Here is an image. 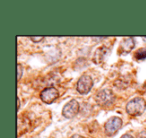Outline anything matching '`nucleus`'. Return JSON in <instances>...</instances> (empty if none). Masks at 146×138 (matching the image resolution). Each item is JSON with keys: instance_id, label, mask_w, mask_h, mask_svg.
<instances>
[{"instance_id": "nucleus-1", "label": "nucleus", "mask_w": 146, "mask_h": 138, "mask_svg": "<svg viewBox=\"0 0 146 138\" xmlns=\"http://www.w3.org/2000/svg\"><path fill=\"white\" fill-rule=\"evenodd\" d=\"M146 109V101L141 97H136L130 100L126 105V112L131 116L141 115Z\"/></svg>"}, {"instance_id": "nucleus-2", "label": "nucleus", "mask_w": 146, "mask_h": 138, "mask_svg": "<svg viewBox=\"0 0 146 138\" xmlns=\"http://www.w3.org/2000/svg\"><path fill=\"white\" fill-rule=\"evenodd\" d=\"M95 100L100 106H110L115 100V95L110 89H102L96 94Z\"/></svg>"}, {"instance_id": "nucleus-3", "label": "nucleus", "mask_w": 146, "mask_h": 138, "mask_svg": "<svg viewBox=\"0 0 146 138\" xmlns=\"http://www.w3.org/2000/svg\"><path fill=\"white\" fill-rule=\"evenodd\" d=\"M122 126V120L119 117H112L108 119V121L104 125V130L105 133L108 136H112L118 132V130L121 128Z\"/></svg>"}, {"instance_id": "nucleus-4", "label": "nucleus", "mask_w": 146, "mask_h": 138, "mask_svg": "<svg viewBox=\"0 0 146 138\" xmlns=\"http://www.w3.org/2000/svg\"><path fill=\"white\" fill-rule=\"evenodd\" d=\"M93 86L92 78L89 75H82L77 82V90L80 94H87Z\"/></svg>"}, {"instance_id": "nucleus-5", "label": "nucleus", "mask_w": 146, "mask_h": 138, "mask_svg": "<svg viewBox=\"0 0 146 138\" xmlns=\"http://www.w3.org/2000/svg\"><path fill=\"white\" fill-rule=\"evenodd\" d=\"M79 112V103L76 100H70L66 105L63 107L62 114L66 118H73L75 117Z\"/></svg>"}, {"instance_id": "nucleus-6", "label": "nucleus", "mask_w": 146, "mask_h": 138, "mask_svg": "<svg viewBox=\"0 0 146 138\" xmlns=\"http://www.w3.org/2000/svg\"><path fill=\"white\" fill-rule=\"evenodd\" d=\"M58 96H59L58 91L54 87H47L45 89H43L42 92L40 93L41 100L47 104H50L52 102H54L58 98Z\"/></svg>"}, {"instance_id": "nucleus-7", "label": "nucleus", "mask_w": 146, "mask_h": 138, "mask_svg": "<svg viewBox=\"0 0 146 138\" xmlns=\"http://www.w3.org/2000/svg\"><path fill=\"white\" fill-rule=\"evenodd\" d=\"M134 47V41L132 38H126L122 41L120 44L119 48L121 49V52H129L132 48Z\"/></svg>"}, {"instance_id": "nucleus-8", "label": "nucleus", "mask_w": 146, "mask_h": 138, "mask_svg": "<svg viewBox=\"0 0 146 138\" xmlns=\"http://www.w3.org/2000/svg\"><path fill=\"white\" fill-rule=\"evenodd\" d=\"M135 58L139 59V60H142V59L146 58V49L145 48H140L136 51L135 53Z\"/></svg>"}, {"instance_id": "nucleus-9", "label": "nucleus", "mask_w": 146, "mask_h": 138, "mask_svg": "<svg viewBox=\"0 0 146 138\" xmlns=\"http://www.w3.org/2000/svg\"><path fill=\"white\" fill-rule=\"evenodd\" d=\"M30 39L33 41V42H40L41 40L44 39V36H38V37H35V36H31Z\"/></svg>"}, {"instance_id": "nucleus-10", "label": "nucleus", "mask_w": 146, "mask_h": 138, "mask_svg": "<svg viewBox=\"0 0 146 138\" xmlns=\"http://www.w3.org/2000/svg\"><path fill=\"white\" fill-rule=\"evenodd\" d=\"M138 138H146V131H141L138 134Z\"/></svg>"}, {"instance_id": "nucleus-11", "label": "nucleus", "mask_w": 146, "mask_h": 138, "mask_svg": "<svg viewBox=\"0 0 146 138\" xmlns=\"http://www.w3.org/2000/svg\"><path fill=\"white\" fill-rule=\"evenodd\" d=\"M17 68H18V80H20L21 74H22V69H21V66H20V65H18V66H17Z\"/></svg>"}, {"instance_id": "nucleus-12", "label": "nucleus", "mask_w": 146, "mask_h": 138, "mask_svg": "<svg viewBox=\"0 0 146 138\" xmlns=\"http://www.w3.org/2000/svg\"><path fill=\"white\" fill-rule=\"evenodd\" d=\"M121 138H134V137H132V136L129 135V134H124V135L122 136Z\"/></svg>"}]
</instances>
